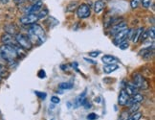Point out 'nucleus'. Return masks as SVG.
<instances>
[{"label":"nucleus","instance_id":"ea45409f","mask_svg":"<svg viewBox=\"0 0 155 120\" xmlns=\"http://www.w3.org/2000/svg\"><path fill=\"white\" fill-rule=\"evenodd\" d=\"M95 102H96V103H100V97H98V98H95Z\"/></svg>","mask_w":155,"mask_h":120},{"label":"nucleus","instance_id":"9b49d317","mask_svg":"<svg viewBox=\"0 0 155 120\" xmlns=\"http://www.w3.org/2000/svg\"><path fill=\"white\" fill-rule=\"evenodd\" d=\"M127 23L123 21V22H119V23H116L114 26H113L111 28V31H110V34L113 35V36H115L117 33H119L120 31H122V30L124 29H127Z\"/></svg>","mask_w":155,"mask_h":120},{"label":"nucleus","instance_id":"5701e85b","mask_svg":"<svg viewBox=\"0 0 155 120\" xmlns=\"http://www.w3.org/2000/svg\"><path fill=\"white\" fill-rule=\"evenodd\" d=\"M6 75H8V72H7V68L5 67L4 64H0V76L4 77Z\"/></svg>","mask_w":155,"mask_h":120},{"label":"nucleus","instance_id":"4c0bfd02","mask_svg":"<svg viewBox=\"0 0 155 120\" xmlns=\"http://www.w3.org/2000/svg\"><path fill=\"white\" fill-rule=\"evenodd\" d=\"M39 1H42V0H30V2H32L33 4L37 3V2H39Z\"/></svg>","mask_w":155,"mask_h":120},{"label":"nucleus","instance_id":"ddd939ff","mask_svg":"<svg viewBox=\"0 0 155 120\" xmlns=\"http://www.w3.org/2000/svg\"><path fill=\"white\" fill-rule=\"evenodd\" d=\"M42 1H39L37 3H34L32 5V7H30L27 10V13L28 14H38V12H39L41 9H42Z\"/></svg>","mask_w":155,"mask_h":120},{"label":"nucleus","instance_id":"dca6fc26","mask_svg":"<svg viewBox=\"0 0 155 120\" xmlns=\"http://www.w3.org/2000/svg\"><path fill=\"white\" fill-rule=\"evenodd\" d=\"M144 32V28H139V29H137V30H133L132 31V34H133V37H131V39H132V41L135 43H138L139 39H140V37H141V35L142 33Z\"/></svg>","mask_w":155,"mask_h":120},{"label":"nucleus","instance_id":"0eeeda50","mask_svg":"<svg viewBox=\"0 0 155 120\" xmlns=\"http://www.w3.org/2000/svg\"><path fill=\"white\" fill-rule=\"evenodd\" d=\"M129 31H130V30L127 28V29H124V30H122V31L119 32V33H117L115 35L114 41H113L114 44L118 46L120 43H124V40H127V39L128 38V35H129Z\"/></svg>","mask_w":155,"mask_h":120},{"label":"nucleus","instance_id":"412c9836","mask_svg":"<svg viewBox=\"0 0 155 120\" xmlns=\"http://www.w3.org/2000/svg\"><path fill=\"white\" fill-rule=\"evenodd\" d=\"M48 15V10L47 9H44V10H40L39 13L38 14V19H45V17Z\"/></svg>","mask_w":155,"mask_h":120},{"label":"nucleus","instance_id":"a878e982","mask_svg":"<svg viewBox=\"0 0 155 120\" xmlns=\"http://www.w3.org/2000/svg\"><path fill=\"white\" fill-rule=\"evenodd\" d=\"M128 46H129V44H128V43H127V40H124V43H120V44L118 45V47L120 48V49H122V50H126V49H127Z\"/></svg>","mask_w":155,"mask_h":120},{"label":"nucleus","instance_id":"20e7f679","mask_svg":"<svg viewBox=\"0 0 155 120\" xmlns=\"http://www.w3.org/2000/svg\"><path fill=\"white\" fill-rule=\"evenodd\" d=\"M133 85L138 89H147L150 87V84H148L146 78L139 73L133 76Z\"/></svg>","mask_w":155,"mask_h":120},{"label":"nucleus","instance_id":"bb28decb","mask_svg":"<svg viewBox=\"0 0 155 120\" xmlns=\"http://www.w3.org/2000/svg\"><path fill=\"white\" fill-rule=\"evenodd\" d=\"M142 5L144 8L148 9L151 5V0H142Z\"/></svg>","mask_w":155,"mask_h":120},{"label":"nucleus","instance_id":"f03ea898","mask_svg":"<svg viewBox=\"0 0 155 120\" xmlns=\"http://www.w3.org/2000/svg\"><path fill=\"white\" fill-rule=\"evenodd\" d=\"M0 56L2 57V59L6 63H9L15 62L17 58H19L15 48L7 44H3L0 46Z\"/></svg>","mask_w":155,"mask_h":120},{"label":"nucleus","instance_id":"58836bf2","mask_svg":"<svg viewBox=\"0 0 155 120\" xmlns=\"http://www.w3.org/2000/svg\"><path fill=\"white\" fill-rule=\"evenodd\" d=\"M10 1V0H0V2L3 3V4H6V3H8Z\"/></svg>","mask_w":155,"mask_h":120},{"label":"nucleus","instance_id":"473e14b6","mask_svg":"<svg viewBox=\"0 0 155 120\" xmlns=\"http://www.w3.org/2000/svg\"><path fill=\"white\" fill-rule=\"evenodd\" d=\"M51 102L53 104H58L59 102H61V99H59L58 97H57V96H52L51 97Z\"/></svg>","mask_w":155,"mask_h":120},{"label":"nucleus","instance_id":"4be33fe9","mask_svg":"<svg viewBox=\"0 0 155 120\" xmlns=\"http://www.w3.org/2000/svg\"><path fill=\"white\" fill-rule=\"evenodd\" d=\"M142 118V113L141 112H134L133 115L127 118V120H140Z\"/></svg>","mask_w":155,"mask_h":120},{"label":"nucleus","instance_id":"6e6552de","mask_svg":"<svg viewBox=\"0 0 155 120\" xmlns=\"http://www.w3.org/2000/svg\"><path fill=\"white\" fill-rule=\"evenodd\" d=\"M1 41L3 44H7V45H11V46H15L18 43H16L15 38L13 35H10L8 33H6L4 35H2L1 37Z\"/></svg>","mask_w":155,"mask_h":120},{"label":"nucleus","instance_id":"6ab92c4d","mask_svg":"<svg viewBox=\"0 0 155 120\" xmlns=\"http://www.w3.org/2000/svg\"><path fill=\"white\" fill-rule=\"evenodd\" d=\"M105 7V4L104 1H102V0H99V1H97L96 3H95L94 5V11H95V13H97V14H100L101 12H102Z\"/></svg>","mask_w":155,"mask_h":120},{"label":"nucleus","instance_id":"cd10ccee","mask_svg":"<svg viewBox=\"0 0 155 120\" xmlns=\"http://www.w3.org/2000/svg\"><path fill=\"white\" fill-rule=\"evenodd\" d=\"M35 94L38 96V97L39 98V99H41V100H44L45 98H46V96H47V94L45 93V92H40V91H35Z\"/></svg>","mask_w":155,"mask_h":120},{"label":"nucleus","instance_id":"b1692460","mask_svg":"<svg viewBox=\"0 0 155 120\" xmlns=\"http://www.w3.org/2000/svg\"><path fill=\"white\" fill-rule=\"evenodd\" d=\"M129 107H130L129 111H130V112H132V113H134V112H136L137 111L139 110L140 104H133V105H131V106H129Z\"/></svg>","mask_w":155,"mask_h":120},{"label":"nucleus","instance_id":"a211bd4d","mask_svg":"<svg viewBox=\"0 0 155 120\" xmlns=\"http://www.w3.org/2000/svg\"><path fill=\"white\" fill-rule=\"evenodd\" d=\"M124 91L126 92L129 95V96H132L136 93H138V88H137L133 84L132 85H127L126 86V88H124Z\"/></svg>","mask_w":155,"mask_h":120},{"label":"nucleus","instance_id":"72a5a7b5","mask_svg":"<svg viewBox=\"0 0 155 120\" xmlns=\"http://www.w3.org/2000/svg\"><path fill=\"white\" fill-rule=\"evenodd\" d=\"M88 54H89V56H90V57L95 58V57H98L99 56L100 51H92V52H89Z\"/></svg>","mask_w":155,"mask_h":120},{"label":"nucleus","instance_id":"423d86ee","mask_svg":"<svg viewBox=\"0 0 155 120\" xmlns=\"http://www.w3.org/2000/svg\"><path fill=\"white\" fill-rule=\"evenodd\" d=\"M90 14H91V9L88 4H81L78 7L77 15L80 19H87L90 15Z\"/></svg>","mask_w":155,"mask_h":120},{"label":"nucleus","instance_id":"f257e3e1","mask_svg":"<svg viewBox=\"0 0 155 120\" xmlns=\"http://www.w3.org/2000/svg\"><path fill=\"white\" fill-rule=\"evenodd\" d=\"M27 35L33 44H41L46 39V35L43 28L37 23L29 26Z\"/></svg>","mask_w":155,"mask_h":120},{"label":"nucleus","instance_id":"39448f33","mask_svg":"<svg viewBox=\"0 0 155 120\" xmlns=\"http://www.w3.org/2000/svg\"><path fill=\"white\" fill-rule=\"evenodd\" d=\"M38 20V14H26L25 15L20 17V23L22 25L30 26L32 24H35Z\"/></svg>","mask_w":155,"mask_h":120},{"label":"nucleus","instance_id":"a19ab883","mask_svg":"<svg viewBox=\"0 0 155 120\" xmlns=\"http://www.w3.org/2000/svg\"><path fill=\"white\" fill-rule=\"evenodd\" d=\"M67 106H68V109H70V108H71V103H69V102H68V103H67Z\"/></svg>","mask_w":155,"mask_h":120},{"label":"nucleus","instance_id":"7c9ffc66","mask_svg":"<svg viewBox=\"0 0 155 120\" xmlns=\"http://www.w3.org/2000/svg\"><path fill=\"white\" fill-rule=\"evenodd\" d=\"M38 76L40 78V79H44V78H46V72L43 69H40L38 72Z\"/></svg>","mask_w":155,"mask_h":120},{"label":"nucleus","instance_id":"f704fd0d","mask_svg":"<svg viewBox=\"0 0 155 120\" xmlns=\"http://www.w3.org/2000/svg\"><path fill=\"white\" fill-rule=\"evenodd\" d=\"M84 61H86L87 63H91V64H97V62H95V61H93V60L88 59V58H84Z\"/></svg>","mask_w":155,"mask_h":120},{"label":"nucleus","instance_id":"79ce46f5","mask_svg":"<svg viewBox=\"0 0 155 120\" xmlns=\"http://www.w3.org/2000/svg\"><path fill=\"white\" fill-rule=\"evenodd\" d=\"M1 82H2V77L0 76V83H1Z\"/></svg>","mask_w":155,"mask_h":120},{"label":"nucleus","instance_id":"c756f323","mask_svg":"<svg viewBox=\"0 0 155 120\" xmlns=\"http://www.w3.org/2000/svg\"><path fill=\"white\" fill-rule=\"evenodd\" d=\"M86 118H87V120H96V119H98V115H97V113L91 112L87 115Z\"/></svg>","mask_w":155,"mask_h":120},{"label":"nucleus","instance_id":"2eb2a0df","mask_svg":"<svg viewBox=\"0 0 155 120\" xmlns=\"http://www.w3.org/2000/svg\"><path fill=\"white\" fill-rule=\"evenodd\" d=\"M102 61L104 64H113L118 62V59L111 56V55H104L102 58Z\"/></svg>","mask_w":155,"mask_h":120},{"label":"nucleus","instance_id":"aec40b11","mask_svg":"<svg viewBox=\"0 0 155 120\" xmlns=\"http://www.w3.org/2000/svg\"><path fill=\"white\" fill-rule=\"evenodd\" d=\"M73 87L74 85L72 83H61V84H59V86H58V87L61 89H71V88H73Z\"/></svg>","mask_w":155,"mask_h":120},{"label":"nucleus","instance_id":"2f4dec72","mask_svg":"<svg viewBox=\"0 0 155 120\" xmlns=\"http://www.w3.org/2000/svg\"><path fill=\"white\" fill-rule=\"evenodd\" d=\"M82 106L84 107L86 110H88V109H91V107H92L91 103H89V101H88L87 99H85V100H84V102H83Z\"/></svg>","mask_w":155,"mask_h":120},{"label":"nucleus","instance_id":"f3484780","mask_svg":"<svg viewBox=\"0 0 155 120\" xmlns=\"http://www.w3.org/2000/svg\"><path fill=\"white\" fill-rule=\"evenodd\" d=\"M119 68V65L116 63L113 64H106L104 67V72L105 74H109L111 72H114L115 70H117Z\"/></svg>","mask_w":155,"mask_h":120},{"label":"nucleus","instance_id":"1a4fd4ad","mask_svg":"<svg viewBox=\"0 0 155 120\" xmlns=\"http://www.w3.org/2000/svg\"><path fill=\"white\" fill-rule=\"evenodd\" d=\"M143 100H144L143 95L140 94V93H136V94L131 96V97H129L127 103V106H131L133 104H140L143 102Z\"/></svg>","mask_w":155,"mask_h":120},{"label":"nucleus","instance_id":"37998d69","mask_svg":"<svg viewBox=\"0 0 155 120\" xmlns=\"http://www.w3.org/2000/svg\"><path fill=\"white\" fill-rule=\"evenodd\" d=\"M51 120H55V119H54V118H52V119H51Z\"/></svg>","mask_w":155,"mask_h":120},{"label":"nucleus","instance_id":"c85d7f7f","mask_svg":"<svg viewBox=\"0 0 155 120\" xmlns=\"http://www.w3.org/2000/svg\"><path fill=\"white\" fill-rule=\"evenodd\" d=\"M148 33V39H151L152 40H154V38H155V32H154V27H152L151 29H150L147 31Z\"/></svg>","mask_w":155,"mask_h":120},{"label":"nucleus","instance_id":"393cba45","mask_svg":"<svg viewBox=\"0 0 155 120\" xmlns=\"http://www.w3.org/2000/svg\"><path fill=\"white\" fill-rule=\"evenodd\" d=\"M140 3H141V0H131V3H130L131 8H133V9L138 8Z\"/></svg>","mask_w":155,"mask_h":120},{"label":"nucleus","instance_id":"c9c22d12","mask_svg":"<svg viewBox=\"0 0 155 120\" xmlns=\"http://www.w3.org/2000/svg\"><path fill=\"white\" fill-rule=\"evenodd\" d=\"M14 1H15V3H17V4H20V3H22V2H24L25 0H14Z\"/></svg>","mask_w":155,"mask_h":120},{"label":"nucleus","instance_id":"9d476101","mask_svg":"<svg viewBox=\"0 0 155 120\" xmlns=\"http://www.w3.org/2000/svg\"><path fill=\"white\" fill-rule=\"evenodd\" d=\"M130 96L126 92L124 89H122L120 94H119V97H118V104L120 106H127V103L129 99Z\"/></svg>","mask_w":155,"mask_h":120},{"label":"nucleus","instance_id":"f8f14e48","mask_svg":"<svg viewBox=\"0 0 155 120\" xmlns=\"http://www.w3.org/2000/svg\"><path fill=\"white\" fill-rule=\"evenodd\" d=\"M86 99V89L84 91H83L81 95H79L78 97L74 100V103H73V107L75 108V109H78L79 107L82 106L83 102H84V100Z\"/></svg>","mask_w":155,"mask_h":120},{"label":"nucleus","instance_id":"7ed1b4c3","mask_svg":"<svg viewBox=\"0 0 155 120\" xmlns=\"http://www.w3.org/2000/svg\"><path fill=\"white\" fill-rule=\"evenodd\" d=\"M15 38L16 43H18V45L21 46L23 49L30 50L33 47V43H32V41L30 40L28 35H25V34H16Z\"/></svg>","mask_w":155,"mask_h":120},{"label":"nucleus","instance_id":"4468645a","mask_svg":"<svg viewBox=\"0 0 155 120\" xmlns=\"http://www.w3.org/2000/svg\"><path fill=\"white\" fill-rule=\"evenodd\" d=\"M153 49H154V48H151V49H150V47H147V48H145V49L141 50L139 54L144 59H146V60L150 59L153 56V53H154Z\"/></svg>","mask_w":155,"mask_h":120},{"label":"nucleus","instance_id":"e433bc0d","mask_svg":"<svg viewBox=\"0 0 155 120\" xmlns=\"http://www.w3.org/2000/svg\"><path fill=\"white\" fill-rule=\"evenodd\" d=\"M5 61H4V60L2 59V57L1 56H0V64H5Z\"/></svg>","mask_w":155,"mask_h":120}]
</instances>
